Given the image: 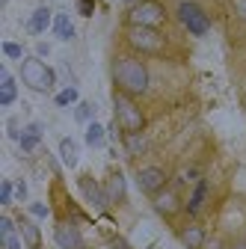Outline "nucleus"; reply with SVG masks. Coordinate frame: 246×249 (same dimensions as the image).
Returning a JSON list of instances; mask_svg holds the SVG:
<instances>
[{
	"label": "nucleus",
	"mask_w": 246,
	"mask_h": 249,
	"mask_svg": "<svg viewBox=\"0 0 246 249\" xmlns=\"http://www.w3.org/2000/svg\"><path fill=\"white\" fill-rule=\"evenodd\" d=\"M113 80L125 95H142V92H148V69L134 56H119L113 62Z\"/></svg>",
	"instance_id": "obj_1"
},
{
	"label": "nucleus",
	"mask_w": 246,
	"mask_h": 249,
	"mask_svg": "<svg viewBox=\"0 0 246 249\" xmlns=\"http://www.w3.org/2000/svg\"><path fill=\"white\" fill-rule=\"evenodd\" d=\"M21 80L36 92H51L56 77H53V69H48L39 56H24L21 59Z\"/></svg>",
	"instance_id": "obj_2"
},
{
	"label": "nucleus",
	"mask_w": 246,
	"mask_h": 249,
	"mask_svg": "<svg viewBox=\"0 0 246 249\" xmlns=\"http://www.w3.org/2000/svg\"><path fill=\"white\" fill-rule=\"evenodd\" d=\"M113 107H116V122L119 128L125 134H140L145 128V116L142 110L131 101V95H125V92H119V95L113 98Z\"/></svg>",
	"instance_id": "obj_3"
},
{
	"label": "nucleus",
	"mask_w": 246,
	"mask_h": 249,
	"mask_svg": "<svg viewBox=\"0 0 246 249\" xmlns=\"http://www.w3.org/2000/svg\"><path fill=\"white\" fill-rule=\"evenodd\" d=\"M166 21V9L158 3V0H140V3L131 6L128 12V24L131 27H160Z\"/></svg>",
	"instance_id": "obj_4"
},
{
	"label": "nucleus",
	"mask_w": 246,
	"mask_h": 249,
	"mask_svg": "<svg viewBox=\"0 0 246 249\" xmlns=\"http://www.w3.org/2000/svg\"><path fill=\"white\" fill-rule=\"evenodd\" d=\"M125 39H128V45H131L134 51H140V53H160L163 45H166V39L158 33L155 27H128Z\"/></svg>",
	"instance_id": "obj_5"
},
{
	"label": "nucleus",
	"mask_w": 246,
	"mask_h": 249,
	"mask_svg": "<svg viewBox=\"0 0 246 249\" xmlns=\"http://www.w3.org/2000/svg\"><path fill=\"white\" fill-rule=\"evenodd\" d=\"M178 21L187 27L193 36H205L208 30H211V21H208L205 9L196 6V3H190V0H184V3L178 6Z\"/></svg>",
	"instance_id": "obj_6"
},
{
	"label": "nucleus",
	"mask_w": 246,
	"mask_h": 249,
	"mask_svg": "<svg viewBox=\"0 0 246 249\" xmlns=\"http://www.w3.org/2000/svg\"><path fill=\"white\" fill-rule=\"evenodd\" d=\"M137 184H140L142 193H151V196H155L158 190H163V187H166V172L158 169V166H142V169L137 172Z\"/></svg>",
	"instance_id": "obj_7"
},
{
	"label": "nucleus",
	"mask_w": 246,
	"mask_h": 249,
	"mask_svg": "<svg viewBox=\"0 0 246 249\" xmlns=\"http://www.w3.org/2000/svg\"><path fill=\"white\" fill-rule=\"evenodd\" d=\"M53 237H56V243L63 246V249H83V234L71 223H59L56 231H53Z\"/></svg>",
	"instance_id": "obj_8"
},
{
	"label": "nucleus",
	"mask_w": 246,
	"mask_h": 249,
	"mask_svg": "<svg viewBox=\"0 0 246 249\" xmlns=\"http://www.w3.org/2000/svg\"><path fill=\"white\" fill-rule=\"evenodd\" d=\"M80 190H83V196L89 199V205L92 208H98V211H107V205H110V199H107V193L101 190V187L92 181V178H80Z\"/></svg>",
	"instance_id": "obj_9"
},
{
	"label": "nucleus",
	"mask_w": 246,
	"mask_h": 249,
	"mask_svg": "<svg viewBox=\"0 0 246 249\" xmlns=\"http://www.w3.org/2000/svg\"><path fill=\"white\" fill-rule=\"evenodd\" d=\"M155 211L158 213H175L178 211V196H175V190H158L155 193Z\"/></svg>",
	"instance_id": "obj_10"
},
{
	"label": "nucleus",
	"mask_w": 246,
	"mask_h": 249,
	"mask_svg": "<svg viewBox=\"0 0 246 249\" xmlns=\"http://www.w3.org/2000/svg\"><path fill=\"white\" fill-rule=\"evenodd\" d=\"M205 240H208V237H205V229H202V226H187V229L181 231V243L187 246V249H202Z\"/></svg>",
	"instance_id": "obj_11"
},
{
	"label": "nucleus",
	"mask_w": 246,
	"mask_h": 249,
	"mask_svg": "<svg viewBox=\"0 0 246 249\" xmlns=\"http://www.w3.org/2000/svg\"><path fill=\"white\" fill-rule=\"evenodd\" d=\"M48 24H51V9H48V6H39L33 15H30L27 30H30V33H45Z\"/></svg>",
	"instance_id": "obj_12"
},
{
	"label": "nucleus",
	"mask_w": 246,
	"mask_h": 249,
	"mask_svg": "<svg viewBox=\"0 0 246 249\" xmlns=\"http://www.w3.org/2000/svg\"><path fill=\"white\" fill-rule=\"evenodd\" d=\"M53 33L63 39V42H71V39H74V24H71V18L63 15V12L53 15Z\"/></svg>",
	"instance_id": "obj_13"
},
{
	"label": "nucleus",
	"mask_w": 246,
	"mask_h": 249,
	"mask_svg": "<svg viewBox=\"0 0 246 249\" xmlns=\"http://www.w3.org/2000/svg\"><path fill=\"white\" fill-rule=\"evenodd\" d=\"M59 154H63V163H66V166H77V160H80V151H77V142H74L71 137H66V140H59Z\"/></svg>",
	"instance_id": "obj_14"
},
{
	"label": "nucleus",
	"mask_w": 246,
	"mask_h": 249,
	"mask_svg": "<svg viewBox=\"0 0 246 249\" xmlns=\"http://www.w3.org/2000/svg\"><path fill=\"white\" fill-rule=\"evenodd\" d=\"M107 199L110 202H122V199H125V178H122V172L110 175V181H107Z\"/></svg>",
	"instance_id": "obj_15"
},
{
	"label": "nucleus",
	"mask_w": 246,
	"mask_h": 249,
	"mask_svg": "<svg viewBox=\"0 0 246 249\" xmlns=\"http://www.w3.org/2000/svg\"><path fill=\"white\" fill-rule=\"evenodd\" d=\"M0 80H3V86H0V104L9 107V104L15 101V80H12V74H9L6 69L0 71Z\"/></svg>",
	"instance_id": "obj_16"
},
{
	"label": "nucleus",
	"mask_w": 246,
	"mask_h": 249,
	"mask_svg": "<svg viewBox=\"0 0 246 249\" xmlns=\"http://www.w3.org/2000/svg\"><path fill=\"white\" fill-rule=\"evenodd\" d=\"M18 140H21V148H24V151H33V148L39 145V140H42V124H30V128H27Z\"/></svg>",
	"instance_id": "obj_17"
},
{
	"label": "nucleus",
	"mask_w": 246,
	"mask_h": 249,
	"mask_svg": "<svg viewBox=\"0 0 246 249\" xmlns=\"http://www.w3.org/2000/svg\"><path fill=\"white\" fill-rule=\"evenodd\" d=\"M205 196H208V181H196V190H193V196H190V202H187V213H199Z\"/></svg>",
	"instance_id": "obj_18"
},
{
	"label": "nucleus",
	"mask_w": 246,
	"mask_h": 249,
	"mask_svg": "<svg viewBox=\"0 0 246 249\" xmlns=\"http://www.w3.org/2000/svg\"><path fill=\"white\" fill-rule=\"evenodd\" d=\"M21 234H24V240H27V246H30V249H39V246H42L39 229H36L33 223H27V220H24V223H21Z\"/></svg>",
	"instance_id": "obj_19"
},
{
	"label": "nucleus",
	"mask_w": 246,
	"mask_h": 249,
	"mask_svg": "<svg viewBox=\"0 0 246 249\" xmlns=\"http://www.w3.org/2000/svg\"><path fill=\"white\" fill-rule=\"evenodd\" d=\"M86 142L92 145V148H98V145H104V128L98 122H92L89 128H86Z\"/></svg>",
	"instance_id": "obj_20"
},
{
	"label": "nucleus",
	"mask_w": 246,
	"mask_h": 249,
	"mask_svg": "<svg viewBox=\"0 0 246 249\" xmlns=\"http://www.w3.org/2000/svg\"><path fill=\"white\" fill-rule=\"evenodd\" d=\"M53 101H56V107H69V104H74V101H77V89H74V86L63 89V92H59V95H56Z\"/></svg>",
	"instance_id": "obj_21"
},
{
	"label": "nucleus",
	"mask_w": 246,
	"mask_h": 249,
	"mask_svg": "<svg viewBox=\"0 0 246 249\" xmlns=\"http://www.w3.org/2000/svg\"><path fill=\"white\" fill-rule=\"evenodd\" d=\"M125 142H128V151H131V154H140V151H145V145H148L140 134H128V140H125Z\"/></svg>",
	"instance_id": "obj_22"
},
{
	"label": "nucleus",
	"mask_w": 246,
	"mask_h": 249,
	"mask_svg": "<svg viewBox=\"0 0 246 249\" xmlns=\"http://www.w3.org/2000/svg\"><path fill=\"white\" fill-rule=\"evenodd\" d=\"M92 113H95V107H92L89 101H83V104H77V110H74V116H77V122H89V119H92Z\"/></svg>",
	"instance_id": "obj_23"
},
{
	"label": "nucleus",
	"mask_w": 246,
	"mask_h": 249,
	"mask_svg": "<svg viewBox=\"0 0 246 249\" xmlns=\"http://www.w3.org/2000/svg\"><path fill=\"white\" fill-rule=\"evenodd\" d=\"M0 231H3V237L15 234V223L9 220V216H0Z\"/></svg>",
	"instance_id": "obj_24"
},
{
	"label": "nucleus",
	"mask_w": 246,
	"mask_h": 249,
	"mask_svg": "<svg viewBox=\"0 0 246 249\" xmlns=\"http://www.w3.org/2000/svg\"><path fill=\"white\" fill-rule=\"evenodd\" d=\"M3 53L12 56V59H21V48H18L15 42H6V45H3Z\"/></svg>",
	"instance_id": "obj_25"
},
{
	"label": "nucleus",
	"mask_w": 246,
	"mask_h": 249,
	"mask_svg": "<svg viewBox=\"0 0 246 249\" xmlns=\"http://www.w3.org/2000/svg\"><path fill=\"white\" fill-rule=\"evenodd\" d=\"M9 199H12V184H9V181H3V187H0V202L9 205Z\"/></svg>",
	"instance_id": "obj_26"
},
{
	"label": "nucleus",
	"mask_w": 246,
	"mask_h": 249,
	"mask_svg": "<svg viewBox=\"0 0 246 249\" xmlns=\"http://www.w3.org/2000/svg\"><path fill=\"white\" fill-rule=\"evenodd\" d=\"M92 9H95V3H92V0H80V15H92Z\"/></svg>",
	"instance_id": "obj_27"
},
{
	"label": "nucleus",
	"mask_w": 246,
	"mask_h": 249,
	"mask_svg": "<svg viewBox=\"0 0 246 249\" xmlns=\"http://www.w3.org/2000/svg\"><path fill=\"white\" fill-rule=\"evenodd\" d=\"M202 249H223V240H220V237H208Z\"/></svg>",
	"instance_id": "obj_28"
},
{
	"label": "nucleus",
	"mask_w": 246,
	"mask_h": 249,
	"mask_svg": "<svg viewBox=\"0 0 246 249\" xmlns=\"http://www.w3.org/2000/svg\"><path fill=\"white\" fill-rule=\"evenodd\" d=\"M3 243H6V249H21V240H18L15 234H9V237H3Z\"/></svg>",
	"instance_id": "obj_29"
},
{
	"label": "nucleus",
	"mask_w": 246,
	"mask_h": 249,
	"mask_svg": "<svg viewBox=\"0 0 246 249\" xmlns=\"http://www.w3.org/2000/svg\"><path fill=\"white\" fill-rule=\"evenodd\" d=\"M234 12L246 21V0H234Z\"/></svg>",
	"instance_id": "obj_30"
},
{
	"label": "nucleus",
	"mask_w": 246,
	"mask_h": 249,
	"mask_svg": "<svg viewBox=\"0 0 246 249\" xmlns=\"http://www.w3.org/2000/svg\"><path fill=\"white\" fill-rule=\"evenodd\" d=\"M110 246H113V249H131V246H128L125 240H122V237H113V243H110Z\"/></svg>",
	"instance_id": "obj_31"
},
{
	"label": "nucleus",
	"mask_w": 246,
	"mask_h": 249,
	"mask_svg": "<svg viewBox=\"0 0 246 249\" xmlns=\"http://www.w3.org/2000/svg\"><path fill=\"white\" fill-rule=\"evenodd\" d=\"M30 211H33L36 216H48V208H45V205H33V208H30Z\"/></svg>",
	"instance_id": "obj_32"
},
{
	"label": "nucleus",
	"mask_w": 246,
	"mask_h": 249,
	"mask_svg": "<svg viewBox=\"0 0 246 249\" xmlns=\"http://www.w3.org/2000/svg\"><path fill=\"white\" fill-rule=\"evenodd\" d=\"M231 249H246V240H240V243H234Z\"/></svg>",
	"instance_id": "obj_33"
}]
</instances>
